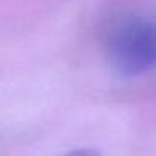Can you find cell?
Listing matches in <instances>:
<instances>
[{
    "label": "cell",
    "mask_w": 156,
    "mask_h": 156,
    "mask_svg": "<svg viewBox=\"0 0 156 156\" xmlns=\"http://www.w3.org/2000/svg\"><path fill=\"white\" fill-rule=\"evenodd\" d=\"M106 52L122 76H143L156 69V14L119 20L106 37Z\"/></svg>",
    "instance_id": "obj_1"
},
{
    "label": "cell",
    "mask_w": 156,
    "mask_h": 156,
    "mask_svg": "<svg viewBox=\"0 0 156 156\" xmlns=\"http://www.w3.org/2000/svg\"><path fill=\"white\" fill-rule=\"evenodd\" d=\"M66 156H101V154L92 148H81V149H74V151L67 153Z\"/></svg>",
    "instance_id": "obj_2"
}]
</instances>
